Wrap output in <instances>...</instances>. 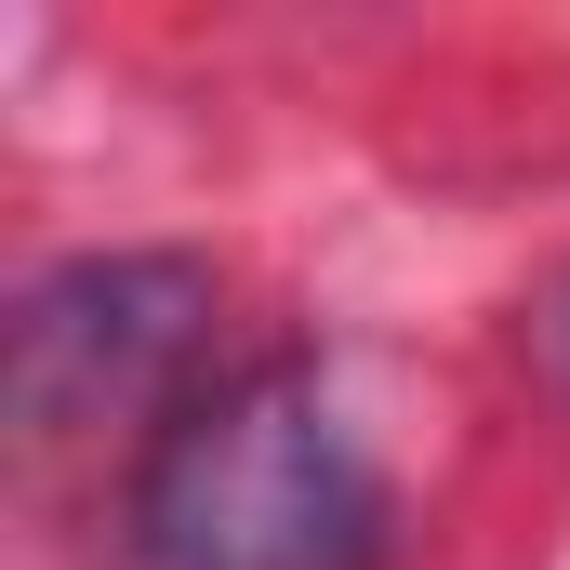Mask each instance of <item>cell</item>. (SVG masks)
Returning a JSON list of instances; mask_svg holds the SVG:
<instances>
[{
    "instance_id": "obj_1",
    "label": "cell",
    "mask_w": 570,
    "mask_h": 570,
    "mask_svg": "<svg viewBox=\"0 0 570 570\" xmlns=\"http://www.w3.org/2000/svg\"><path fill=\"white\" fill-rule=\"evenodd\" d=\"M385 478L318 372H226L134 464V570H372Z\"/></svg>"
},
{
    "instance_id": "obj_2",
    "label": "cell",
    "mask_w": 570,
    "mask_h": 570,
    "mask_svg": "<svg viewBox=\"0 0 570 570\" xmlns=\"http://www.w3.org/2000/svg\"><path fill=\"white\" fill-rule=\"evenodd\" d=\"M213 332V279L173 266V253H107V266H67L13 305V412L40 438L107 425V412H146L186 385ZM186 412V399H173Z\"/></svg>"
}]
</instances>
